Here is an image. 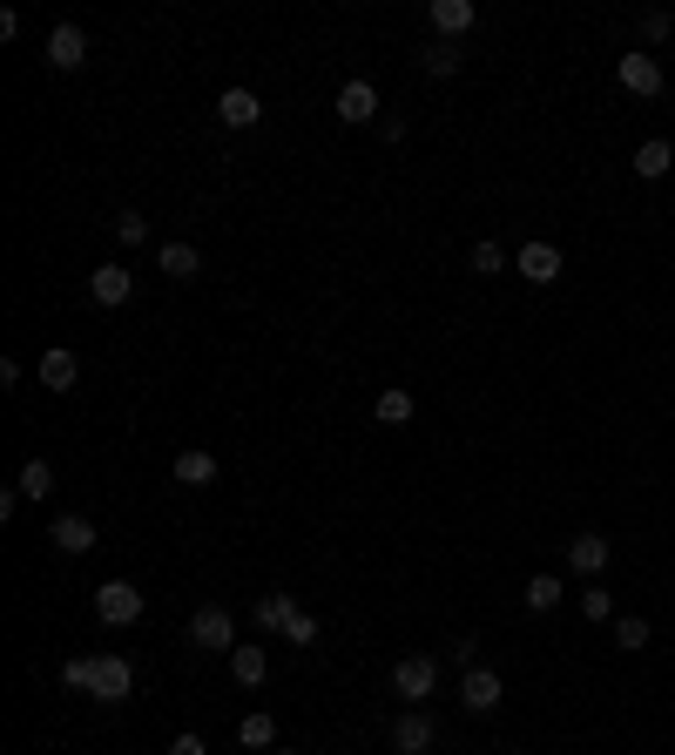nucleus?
Instances as JSON below:
<instances>
[{"instance_id":"1","label":"nucleus","mask_w":675,"mask_h":755,"mask_svg":"<svg viewBox=\"0 0 675 755\" xmlns=\"http://www.w3.org/2000/svg\"><path fill=\"white\" fill-rule=\"evenodd\" d=\"M95 621H102V627H129V621H142V593H136L129 580H102V587H95Z\"/></svg>"},{"instance_id":"2","label":"nucleus","mask_w":675,"mask_h":755,"mask_svg":"<svg viewBox=\"0 0 675 755\" xmlns=\"http://www.w3.org/2000/svg\"><path fill=\"white\" fill-rule=\"evenodd\" d=\"M129 688H136V668L123 654H95L89 661V695L95 701H129Z\"/></svg>"},{"instance_id":"3","label":"nucleus","mask_w":675,"mask_h":755,"mask_svg":"<svg viewBox=\"0 0 675 755\" xmlns=\"http://www.w3.org/2000/svg\"><path fill=\"white\" fill-rule=\"evenodd\" d=\"M189 641L203 648V654H230V648H236V621H230V607H196Z\"/></svg>"},{"instance_id":"4","label":"nucleus","mask_w":675,"mask_h":755,"mask_svg":"<svg viewBox=\"0 0 675 755\" xmlns=\"http://www.w3.org/2000/svg\"><path fill=\"white\" fill-rule=\"evenodd\" d=\"M432 688H440V661H426V654H406L399 668H392V695H399V701H426Z\"/></svg>"},{"instance_id":"5","label":"nucleus","mask_w":675,"mask_h":755,"mask_svg":"<svg viewBox=\"0 0 675 755\" xmlns=\"http://www.w3.org/2000/svg\"><path fill=\"white\" fill-rule=\"evenodd\" d=\"M129 291H136V276H129L123 263H102V270L89 276V297H95L102 310H123V304H129Z\"/></svg>"},{"instance_id":"6","label":"nucleus","mask_w":675,"mask_h":755,"mask_svg":"<svg viewBox=\"0 0 675 755\" xmlns=\"http://www.w3.org/2000/svg\"><path fill=\"white\" fill-rule=\"evenodd\" d=\"M459 695H466V708H473V715H487V708H500L507 682H500L493 668H480V661H473V668H466V682H459Z\"/></svg>"},{"instance_id":"7","label":"nucleus","mask_w":675,"mask_h":755,"mask_svg":"<svg viewBox=\"0 0 675 755\" xmlns=\"http://www.w3.org/2000/svg\"><path fill=\"white\" fill-rule=\"evenodd\" d=\"M82 61H89V34L74 27V21H61V27L48 34V68L68 74V68H82Z\"/></svg>"},{"instance_id":"8","label":"nucleus","mask_w":675,"mask_h":755,"mask_svg":"<svg viewBox=\"0 0 675 755\" xmlns=\"http://www.w3.org/2000/svg\"><path fill=\"white\" fill-rule=\"evenodd\" d=\"M615 74H621L628 95H662V61H655V55H621Z\"/></svg>"},{"instance_id":"9","label":"nucleus","mask_w":675,"mask_h":755,"mask_svg":"<svg viewBox=\"0 0 675 755\" xmlns=\"http://www.w3.org/2000/svg\"><path fill=\"white\" fill-rule=\"evenodd\" d=\"M392 748H399V755H426V748H432V715H426V708H406L399 722H392Z\"/></svg>"},{"instance_id":"10","label":"nucleus","mask_w":675,"mask_h":755,"mask_svg":"<svg viewBox=\"0 0 675 755\" xmlns=\"http://www.w3.org/2000/svg\"><path fill=\"white\" fill-rule=\"evenodd\" d=\"M257 115H264V102H257L251 89H223V95H217V122H223V129H257Z\"/></svg>"},{"instance_id":"11","label":"nucleus","mask_w":675,"mask_h":755,"mask_svg":"<svg viewBox=\"0 0 675 755\" xmlns=\"http://www.w3.org/2000/svg\"><path fill=\"white\" fill-rule=\"evenodd\" d=\"M372 115H379V89L372 82H345L338 89V122L359 129V122H372Z\"/></svg>"},{"instance_id":"12","label":"nucleus","mask_w":675,"mask_h":755,"mask_svg":"<svg viewBox=\"0 0 675 755\" xmlns=\"http://www.w3.org/2000/svg\"><path fill=\"white\" fill-rule=\"evenodd\" d=\"M675 169V142L668 135H649L642 149H635V176H642V182H662Z\"/></svg>"},{"instance_id":"13","label":"nucleus","mask_w":675,"mask_h":755,"mask_svg":"<svg viewBox=\"0 0 675 755\" xmlns=\"http://www.w3.org/2000/svg\"><path fill=\"white\" fill-rule=\"evenodd\" d=\"M513 270H521L527 284H554V276H561V250H554V244H527L521 257H513Z\"/></svg>"},{"instance_id":"14","label":"nucleus","mask_w":675,"mask_h":755,"mask_svg":"<svg viewBox=\"0 0 675 755\" xmlns=\"http://www.w3.org/2000/svg\"><path fill=\"white\" fill-rule=\"evenodd\" d=\"M432 27H440V42H459V34H473V0H432Z\"/></svg>"},{"instance_id":"15","label":"nucleus","mask_w":675,"mask_h":755,"mask_svg":"<svg viewBox=\"0 0 675 755\" xmlns=\"http://www.w3.org/2000/svg\"><path fill=\"white\" fill-rule=\"evenodd\" d=\"M568 567H574L581 580H594V574L608 567V540H602V533H581V540H568Z\"/></svg>"},{"instance_id":"16","label":"nucleus","mask_w":675,"mask_h":755,"mask_svg":"<svg viewBox=\"0 0 675 755\" xmlns=\"http://www.w3.org/2000/svg\"><path fill=\"white\" fill-rule=\"evenodd\" d=\"M48 540H55L61 553H89V546H95V520H82V512H61V520L48 527Z\"/></svg>"},{"instance_id":"17","label":"nucleus","mask_w":675,"mask_h":755,"mask_svg":"<svg viewBox=\"0 0 675 755\" xmlns=\"http://www.w3.org/2000/svg\"><path fill=\"white\" fill-rule=\"evenodd\" d=\"M230 674H236V682H244V688H257L264 682V674H270V654L251 641V648H230Z\"/></svg>"},{"instance_id":"18","label":"nucleus","mask_w":675,"mask_h":755,"mask_svg":"<svg viewBox=\"0 0 675 755\" xmlns=\"http://www.w3.org/2000/svg\"><path fill=\"white\" fill-rule=\"evenodd\" d=\"M74 378H82L74 351H48V357H42V385H48V391H74Z\"/></svg>"},{"instance_id":"19","label":"nucleus","mask_w":675,"mask_h":755,"mask_svg":"<svg viewBox=\"0 0 675 755\" xmlns=\"http://www.w3.org/2000/svg\"><path fill=\"white\" fill-rule=\"evenodd\" d=\"M155 263H163V276H176V284H189V276L203 270V257H196V244H163V257H155Z\"/></svg>"},{"instance_id":"20","label":"nucleus","mask_w":675,"mask_h":755,"mask_svg":"<svg viewBox=\"0 0 675 755\" xmlns=\"http://www.w3.org/2000/svg\"><path fill=\"white\" fill-rule=\"evenodd\" d=\"M176 486H217V459L210 452H183L176 459Z\"/></svg>"},{"instance_id":"21","label":"nucleus","mask_w":675,"mask_h":755,"mask_svg":"<svg viewBox=\"0 0 675 755\" xmlns=\"http://www.w3.org/2000/svg\"><path fill=\"white\" fill-rule=\"evenodd\" d=\"M14 486H21L27 499H48V493H55V465H48V459H27V465H21V480H14Z\"/></svg>"},{"instance_id":"22","label":"nucleus","mask_w":675,"mask_h":755,"mask_svg":"<svg viewBox=\"0 0 675 755\" xmlns=\"http://www.w3.org/2000/svg\"><path fill=\"white\" fill-rule=\"evenodd\" d=\"M298 614V601H291V593H264V601H257V627H270V634H284V621Z\"/></svg>"},{"instance_id":"23","label":"nucleus","mask_w":675,"mask_h":755,"mask_svg":"<svg viewBox=\"0 0 675 755\" xmlns=\"http://www.w3.org/2000/svg\"><path fill=\"white\" fill-rule=\"evenodd\" d=\"M561 593H568V587L554 580V574H534V580H527V607H534V614H554V607H561Z\"/></svg>"},{"instance_id":"24","label":"nucleus","mask_w":675,"mask_h":755,"mask_svg":"<svg viewBox=\"0 0 675 755\" xmlns=\"http://www.w3.org/2000/svg\"><path fill=\"white\" fill-rule=\"evenodd\" d=\"M236 742H244V748H270V742H277V722L257 708V715H244V722H236Z\"/></svg>"},{"instance_id":"25","label":"nucleus","mask_w":675,"mask_h":755,"mask_svg":"<svg viewBox=\"0 0 675 755\" xmlns=\"http://www.w3.org/2000/svg\"><path fill=\"white\" fill-rule=\"evenodd\" d=\"M406 418H412V391H399V385L379 391V425H406Z\"/></svg>"},{"instance_id":"26","label":"nucleus","mask_w":675,"mask_h":755,"mask_svg":"<svg viewBox=\"0 0 675 755\" xmlns=\"http://www.w3.org/2000/svg\"><path fill=\"white\" fill-rule=\"evenodd\" d=\"M615 648H628V654H635V648H649V621H642V614L615 621Z\"/></svg>"},{"instance_id":"27","label":"nucleus","mask_w":675,"mask_h":755,"mask_svg":"<svg viewBox=\"0 0 675 755\" xmlns=\"http://www.w3.org/2000/svg\"><path fill=\"white\" fill-rule=\"evenodd\" d=\"M459 68V42H432L426 48V74H453Z\"/></svg>"},{"instance_id":"28","label":"nucleus","mask_w":675,"mask_h":755,"mask_svg":"<svg viewBox=\"0 0 675 755\" xmlns=\"http://www.w3.org/2000/svg\"><path fill=\"white\" fill-rule=\"evenodd\" d=\"M507 270V250L500 244H473V276H500Z\"/></svg>"},{"instance_id":"29","label":"nucleus","mask_w":675,"mask_h":755,"mask_svg":"<svg viewBox=\"0 0 675 755\" xmlns=\"http://www.w3.org/2000/svg\"><path fill=\"white\" fill-rule=\"evenodd\" d=\"M115 236H123V244H149V216L123 210V216H115Z\"/></svg>"},{"instance_id":"30","label":"nucleus","mask_w":675,"mask_h":755,"mask_svg":"<svg viewBox=\"0 0 675 755\" xmlns=\"http://www.w3.org/2000/svg\"><path fill=\"white\" fill-rule=\"evenodd\" d=\"M284 634H291V641H298V648H311V641H317V621H311V614L298 607V614L284 621Z\"/></svg>"},{"instance_id":"31","label":"nucleus","mask_w":675,"mask_h":755,"mask_svg":"<svg viewBox=\"0 0 675 755\" xmlns=\"http://www.w3.org/2000/svg\"><path fill=\"white\" fill-rule=\"evenodd\" d=\"M581 614H587V621H608V614H615V601H608L602 587H587V593H581Z\"/></svg>"},{"instance_id":"32","label":"nucleus","mask_w":675,"mask_h":755,"mask_svg":"<svg viewBox=\"0 0 675 755\" xmlns=\"http://www.w3.org/2000/svg\"><path fill=\"white\" fill-rule=\"evenodd\" d=\"M668 27H675V21H668L662 8H655V14H642V42H668Z\"/></svg>"},{"instance_id":"33","label":"nucleus","mask_w":675,"mask_h":755,"mask_svg":"<svg viewBox=\"0 0 675 755\" xmlns=\"http://www.w3.org/2000/svg\"><path fill=\"white\" fill-rule=\"evenodd\" d=\"M61 682H68V688H82V695H89V661H68V668H61Z\"/></svg>"},{"instance_id":"34","label":"nucleus","mask_w":675,"mask_h":755,"mask_svg":"<svg viewBox=\"0 0 675 755\" xmlns=\"http://www.w3.org/2000/svg\"><path fill=\"white\" fill-rule=\"evenodd\" d=\"M170 755H210V748H203V735H176V742H170Z\"/></svg>"},{"instance_id":"35","label":"nucleus","mask_w":675,"mask_h":755,"mask_svg":"<svg viewBox=\"0 0 675 755\" xmlns=\"http://www.w3.org/2000/svg\"><path fill=\"white\" fill-rule=\"evenodd\" d=\"M270 755H291V748H270Z\"/></svg>"}]
</instances>
